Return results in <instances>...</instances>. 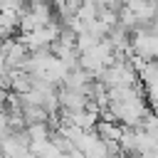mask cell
Masks as SVG:
<instances>
[{
  "label": "cell",
  "instance_id": "ba28073f",
  "mask_svg": "<svg viewBox=\"0 0 158 158\" xmlns=\"http://www.w3.org/2000/svg\"><path fill=\"white\" fill-rule=\"evenodd\" d=\"M116 158H141V156H126V153H118Z\"/></svg>",
  "mask_w": 158,
  "mask_h": 158
},
{
  "label": "cell",
  "instance_id": "3957f363",
  "mask_svg": "<svg viewBox=\"0 0 158 158\" xmlns=\"http://www.w3.org/2000/svg\"><path fill=\"white\" fill-rule=\"evenodd\" d=\"M138 81L143 84V89L146 86H158V62L156 59H148L143 64V69L138 72Z\"/></svg>",
  "mask_w": 158,
  "mask_h": 158
},
{
  "label": "cell",
  "instance_id": "6da1fadb",
  "mask_svg": "<svg viewBox=\"0 0 158 158\" xmlns=\"http://www.w3.org/2000/svg\"><path fill=\"white\" fill-rule=\"evenodd\" d=\"M96 77L91 74V72H86V69H81V67H74V69H69L67 72V77H64V81H62V86H67V89H74V91H84V86L89 84V81H94Z\"/></svg>",
  "mask_w": 158,
  "mask_h": 158
},
{
  "label": "cell",
  "instance_id": "52a82bcc",
  "mask_svg": "<svg viewBox=\"0 0 158 158\" xmlns=\"http://www.w3.org/2000/svg\"><path fill=\"white\" fill-rule=\"evenodd\" d=\"M151 25H153V32H158V12H156V17L151 20Z\"/></svg>",
  "mask_w": 158,
  "mask_h": 158
},
{
  "label": "cell",
  "instance_id": "8992f818",
  "mask_svg": "<svg viewBox=\"0 0 158 158\" xmlns=\"http://www.w3.org/2000/svg\"><path fill=\"white\" fill-rule=\"evenodd\" d=\"M5 101H7V91L0 89V111H5Z\"/></svg>",
  "mask_w": 158,
  "mask_h": 158
},
{
  "label": "cell",
  "instance_id": "5b68a950",
  "mask_svg": "<svg viewBox=\"0 0 158 158\" xmlns=\"http://www.w3.org/2000/svg\"><path fill=\"white\" fill-rule=\"evenodd\" d=\"M22 116L27 123H42V121H49V114L42 109V106H22Z\"/></svg>",
  "mask_w": 158,
  "mask_h": 158
},
{
  "label": "cell",
  "instance_id": "9c48e42d",
  "mask_svg": "<svg viewBox=\"0 0 158 158\" xmlns=\"http://www.w3.org/2000/svg\"><path fill=\"white\" fill-rule=\"evenodd\" d=\"M156 62H158V59H156Z\"/></svg>",
  "mask_w": 158,
  "mask_h": 158
},
{
  "label": "cell",
  "instance_id": "277c9868",
  "mask_svg": "<svg viewBox=\"0 0 158 158\" xmlns=\"http://www.w3.org/2000/svg\"><path fill=\"white\" fill-rule=\"evenodd\" d=\"M25 131L30 136V143L32 141H49V133H52V128H49L47 121H42V123H27Z\"/></svg>",
  "mask_w": 158,
  "mask_h": 158
},
{
  "label": "cell",
  "instance_id": "7a4b0ae2",
  "mask_svg": "<svg viewBox=\"0 0 158 158\" xmlns=\"http://www.w3.org/2000/svg\"><path fill=\"white\" fill-rule=\"evenodd\" d=\"M94 133H96L101 141H118V138H121V133H123V123L99 118V121H96V126H94Z\"/></svg>",
  "mask_w": 158,
  "mask_h": 158
}]
</instances>
